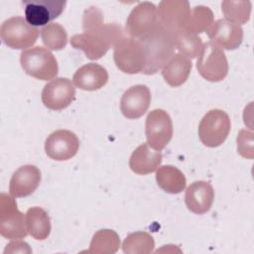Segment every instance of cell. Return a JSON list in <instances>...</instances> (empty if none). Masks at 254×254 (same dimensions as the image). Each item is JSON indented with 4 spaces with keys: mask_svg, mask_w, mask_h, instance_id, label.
I'll return each instance as SVG.
<instances>
[{
    "mask_svg": "<svg viewBox=\"0 0 254 254\" xmlns=\"http://www.w3.org/2000/svg\"><path fill=\"white\" fill-rule=\"evenodd\" d=\"M237 152L246 159L252 160L254 157L253 151V132L246 129L240 130L237 136Z\"/></svg>",
    "mask_w": 254,
    "mask_h": 254,
    "instance_id": "cell-30",
    "label": "cell"
},
{
    "mask_svg": "<svg viewBox=\"0 0 254 254\" xmlns=\"http://www.w3.org/2000/svg\"><path fill=\"white\" fill-rule=\"evenodd\" d=\"M206 33L211 42L220 49L235 50L243 41V30L241 26L225 19H219L213 22Z\"/></svg>",
    "mask_w": 254,
    "mask_h": 254,
    "instance_id": "cell-16",
    "label": "cell"
},
{
    "mask_svg": "<svg viewBox=\"0 0 254 254\" xmlns=\"http://www.w3.org/2000/svg\"><path fill=\"white\" fill-rule=\"evenodd\" d=\"M230 128L228 114L221 109H211L204 114L198 125V137L204 146L215 148L226 140Z\"/></svg>",
    "mask_w": 254,
    "mask_h": 254,
    "instance_id": "cell-5",
    "label": "cell"
},
{
    "mask_svg": "<svg viewBox=\"0 0 254 254\" xmlns=\"http://www.w3.org/2000/svg\"><path fill=\"white\" fill-rule=\"evenodd\" d=\"M79 148L77 136L65 129L51 133L45 142V151L49 158L56 161H66L74 157Z\"/></svg>",
    "mask_w": 254,
    "mask_h": 254,
    "instance_id": "cell-13",
    "label": "cell"
},
{
    "mask_svg": "<svg viewBox=\"0 0 254 254\" xmlns=\"http://www.w3.org/2000/svg\"><path fill=\"white\" fill-rule=\"evenodd\" d=\"M25 19L33 27L47 26L64 10L65 0H23Z\"/></svg>",
    "mask_w": 254,
    "mask_h": 254,
    "instance_id": "cell-11",
    "label": "cell"
},
{
    "mask_svg": "<svg viewBox=\"0 0 254 254\" xmlns=\"http://www.w3.org/2000/svg\"><path fill=\"white\" fill-rule=\"evenodd\" d=\"M155 241L145 231H136L127 235L122 244V250L126 254H148L154 251Z\"/></svg>",
    "mask_w": 254,
    "mask_h": 254,
    "instance_id": "cell-26",
    "label": "cell"
},
{
    "mask_svg": "<svg viewBox=\"0 0 254 254\" xmlns=\"http://www.w3.org/2000/svg\"><path fill=\"white\" fill-rule=\"evenodd\" d=\"M174 36L176 50H178L182 56L188 59H194L198 56L203 44L197 35L187 32L183 29L174 32Z\"/></svg>",
    "mask_w": 254,
    "mask_h": 254,
    "instance_id": "cell-28",
    "label": "cell"
},
{
    "mask_svg": "<svg viewBox=\"0 0 254 254\" xmlns=\"http://www.w3.org/2000/svg\"><path fill=\"white\" fill-rule=\"evenodd\" d=\"M151 103V92L147 85L136 84L129 87L120 100V110L128 119H137L145 114Z\"/></svg>",
    "mask_w": 254,
    "mask_h": 254,
    "instance_id": "cell-15",
    "label": "cell"
},
{
    "mask_svg": "<svg viewBox=\"0 0 254 254\" xmlns=\"http://www.w3.org/2000/svg\"><path fill=\"white\" fill-rule=\"evenodd\" d=\"M251 8L252 4L250 1L225 0L221 2V11L225 17V20L239 26L249 21Z\"/></svg>",
    "mask_w": 254,
    "mask_h": 254,
    "instance_id": "cell-27",
    "label": "cell"
},
{
    "mask_svg": "<svg viewBox=\"0 0 254 254\" xmlns=\"http://www.w3.org/2000/svg\"><path fill=\"white\" fill-rule=\"evenodd\" d=\"M190 13V3L186 0H164L157 8L159 24L171 32L183 30Z\"/></svg>",
    "mask_w": 254,
    "mask_h": 254,
    "instance_id": "cell-14",
    "label": "cell"
},
{
    "mask_svg": "<svg viewBox=\"0 0 254 254\" xmlns=\"http://www.w3.org/2000/svg\"><path fill=\"white\" fill-rule=\"evenodd\" d=\"M213 24V13L212 11L202 5L193 7L190 10L188 22L184 28L187 32L197 35L202 32H207Z\"/></svg>",
    "mask_w": 254,
    "mask_h": 254,
    "instance_id": "cell-25",
    "label": "cell"
},
{
    "mask_svg": "<svg viewBox=\"0 0 254 254\" xmlns=\"http://www.w3.org/2000/svg\"><path fill=\"white\" fill-rule=\"evenodd\" d=\"M83 33L73 35L70 45L84 52L87 59H101L108 50L125 37L122 28L117 24L103 23L102 12L94 6L89 7L82 17Z\"/></svg>",
    "mask_w": 254,
    "mask_h": 254,
    "instance_id": "cell-1",
    "label": "cell"
},
{
    "mask_svg": "<svg viewBox=\"0 0 254 254\" xmlns=\"http://www.w3.org/2000/svg\"><path fill=\"white\" fill-rule=\"evenodd\" d=\"M159 24L155 4L140 2L130 12L125 26V32L130 38L140 39L151 32Z\"/></svg>",
    "mask_w": 254,
    "mask_h": 254,
    "instance_id": "cell-10",
    "label": "cell"
},
{
    "mask_svg": "<svg viewBox=\"0 0 254 254\" xmlns=\"http://www.w3.org/2000/svg\"><path fill=\"white\" fill-rule=\"evenodd\" d=\"M162 158L161 152L154 150L146 142L133 151L129 159V167L135 174L148 175L159 168Z\"/></svg>",
    "mask_w": 254,
    "mask_h": 254,
    "instance_id": "cell-20",
    "label": "cell"
},
{
    "mask_svg": "<svg viewBox=\"0 0 254 254\" xmlns=\"http://www.w3.org/2000/svg\"><path fill=\"white\" fill-rule=\"evenodd\" d=\"M156 181L164 191L173 194L183 191L187 185L185 175L178 168L171 165L162 166L157 170Z\"/></svg>",
    "mask_w": 254,
    "mask_h": 254,
    "instance_id": "cell-23",
    "label": "cell"
},
{
    "mask_svg": "<svg viewBox=\"0 0 254 254\" xmlns=\"http://www.w3.org/2000/svg\"><path fill=\"white\" fill-rule=\"evenodd\" d=\"M41 98L47 108L62 110L75 99V87L70 79L57 77L44 86Z\"/></svg>",
    "mask_w": 254,
    "mask_h": 254,
    "instance_id": "cell-12",
    "label": "cell"
},
{
    "mask_svg": "<svg viewBox=\"0 0 254 254\" xmlns=\"http://www.w3.org/2000/svg\"><path fill=\"white\" fill-rule=\"evenodd\" d=\"M113 59L116 66L128 74L142 72L146 64V56L142 44L139 40L130 37H123L114 46Z\"/></svg>",
    "mask_w": 254,
    "mask_h": 254,
    "instance_id": "cell-7",
    "label": "cell"
},
{
    "mask_svg": "<svg viewBox=\"0 0 254 254\" xmlns=\"http://www.w3.org/2000/svg\"><path fill=\"white\" fill-rule=\"evenodd\" d=\"M108 81V72L102 65L89 63L80 66L72 76L73 84L87 91H93L103 87Z\"/></svg>",
    "mask_w": 254,
    "mask_h": 254,
    "instance_id": "cell-19",
    "label": "cell"
},
{
    "mask_svg": "<svg viewBox=\"0 0 254 254\" xmlns=\"http://www.w3.org/2000/svg\"><path fill=\"white\" fill-rule=\"evenodd\" d=\"M214 199V190L209 182L196 181L190 185L186 190L185 202L187 207L195 214L207 212Z\"/></svg>",
    "mask_w": 254,
    "mask_h": 254,
    "instance_id": "cell-18",
    "label": "cell"
},
{
    "mask_svg": "<svg viewBox=\"0 0 254 254\" xmlns=\"http://www.w3.org/2000/svg\"><path fill=\"white\" fill-rule=\"evenodd\" d=\"M20 64L27 74L41 80L53 79L59 72L55 56L40 46L23 51L20 55Z\"/></svg>",
    "mask_w": 254,
    "mask_h": 254,
    "instance_id": "cell-3",
    "label": "cell"
},
{
    "mask_svg": "<svg viewBox=\"0 0 254 254\" xmlns=\"http://www.w3.org/2000/svg\"><path fill=\"white\" fill-rule=\"evenodd\" d=\"M191 67L192 63L190 59L176 54L162 68V75L170 86L177 87L187 81Z\"/></svg>",
    "mask_w": 254,
    "mask_h": 254,
    "instance_id": "cell-21",
    "label": "cell"
},
{
    "mask_svg": "<svg viewBox=\"0 0 254 254\" xmlns=\"http://www.w3.org/2000/svg\"><path fill=\"white\" fill-rule=\"evenodd\" d=\"M198 73L206 80L217 82L228 73V62L222 49L212 42H206L198 54L196 61Z\"/></svg>",
    "mask_w": 254,
    "mask_h": 254,
    "instance_id": "cell-4",
    "label": "cell"
},
{
    "mask_svg": "<svg viewBox=\"0 0 254 254\" xmlns=\"http://www.w3.org/2000/svg\"><path fill=\"white\" fill-rule=\"evenodd\" d=\"M40 31L31 26L26 19L20 16L11 17L1 24L0 37L9 48L24 50L32 47L39 37Z\"/></svg>",
    "mask_w": 254,
    "mask_h": 254,
    "instance_id": "cell-6",
    "label": "cell"
},
{
    "mask_svg": "<svg viewBox=\"0 0 254 254\" xmlns=\"http://www.w3.org/2000/svg\"><path fill=\"white\" fill-rule=\"evenodd\" d=\"M145 134L151 148L163 150L173 137V122L169 113L160 108L150 111L146 118Z\"/></svg>",
    "mask_w": 254,
    "mask_h": 254,
    "instance_id": "cell-9",
    "label": "cell"
},
{
    "mask_svg": "<svg viewBox=\"0 0 254 254\" xmlns=\"http://www.w3.org/2000/svg\"><path fill=\"white\" fill-rule=\"evenodd\" d=\"M41 171L34 165H25L16 170L10 180L9 191L14 197L32 194L41 183Z\"/></svg>",
    "mask_w": 254,
    "mask_h": 254,
    "instance_id": "cell-17",
    "label": "cell"
},
{
    "mask_svg": "<svg viewBox=\"0 0 254 254\" xmlns=\"http://www.w3.org/2000/svg\"><path fill=\"white\" fill-rule=\"evenodd\" d=\"M137 40L142 44L145 51L146 64L142 71L145 74L156 73L174 56L176 50L174 32L165 29L160 24Z\"/></svg>",
    "mask_w": 254,
    "mask_h": 254,
    "instance_id": "cell-2",
    "label": "cell"
},
{
    "mask_svg": "<svg viewBox=\"0 0 254 254\" xmlns=\"http://www.w3.org/2000/svg\"><path fill=\"white\" fill-rule=\"evenodd\" d=\"M120 246L118 234L112 229H100L94 233L90 245L89 253L93 254H113Z\"/></svg>",
    "mask_w": 254,
    "mask_h": 254,
    "instance_id": "cell-24",
    "label": "cell"
},
{
    "mask_svg": "<svg viewBox=\"0 0 254 254\" xmlns=\"http://www.w3.org/2000/svg\"><path fill=\"white\" fill-rule=\"evenodd\" d=\"M41 38L44 45L53 51L63 50L67 44V34L65 29L59 23H51L43 27Z\"/></svg>",
    "mask_w": 254,
    "mask_h": 254,
    "instance_id": "cell-29",
    "label": "cell"
},
{
    "mask_svg": "<svg viewBox=\"0 0 254 254\" xmlns=\"http://www.w3.org/2000/svg\"><path fill=\"white\" fill-rule=\"evenodd\" d=\"M32 249L29 247V244L20 241V240H15L11 241L5 248L4 253H31Z\"/></svg>",
    "mask_w": 254,
    "mask_h": 254,
    "instance_id": "cell-31",
    "label": "cell"
},
{
    "mask_svg": "<svg viewBox=\"0 0 254 254\" xmlns=\"http://www.w3.org/2000/svg\"><path fill=\"white\" fill-rule=\"evenodd\" d=\"M13 197L5 192L0 195V234L7 239L17 240L26 237L29 232L25 216Z\"/></svg>",
    "mask_w": 254,
    "mask_h": 254,
    "instance_id": "cell-8",
    "label": "cell"
},
{
    "mask_svg": "<svg viewBox=\"0 0 254 254\" xmlns=\"http://www.w3.org/2000/svg\"><path fill=\"white\" fill-rule=\"evenodd\" d=\"M26 226L29 234L36 240H45L51 233V220L47 211L39 206L31 207L27 210Z\"/></svg>",
    "mask_w": 254,
    "mask_h": 254,
    "instance_id": "cell-22",
    "label": "cell"
}]
</instances>
